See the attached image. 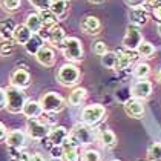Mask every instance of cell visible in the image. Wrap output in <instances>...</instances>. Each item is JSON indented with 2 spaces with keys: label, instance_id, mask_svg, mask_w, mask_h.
Segmentation results:
<instances>
[{
  "label": "cell",
  "instance_id": "26",
  "mask_svg": "<svg viewBox=\"0 0 161 161\" xmlns=\"http://www.w3.org/2000/svg\"><path fill=\"white\" fill-rule=\"evenodd\" d=\"M25 25L28 26V29H29L32 34H38V32L43 29V23H42V20H40V15L36 13L29 14V15L26 17Z\"/></svg>",
  "mask_w": 161,
  "mask_h": 161
},
{
  "label": "cell",
  "instance_id": "27",
  "mask_svg": "<svg viewBox=\"0 0 161 161\" xmlns=\"http://www.w3.org/2000/svg\"><path fill=\"white\" fill-rule=\"evenodd\" d=\"M38 15H40V20L43 23V28L46 29H51L52 26L58 25V19L51 13V9H45V11H38Z\"/></svg>",
  "mask_w": 161,
  "mask_h": 161
},
{
  "label": "cell",
  "instance_id": "22",
  "mask_svg": "<svg viewBox=\"0 0 161 161\" xmlns=\"http://www.w3.org/2000/svg\"><path fill=\"white\" fill-rule=\"evenodd\" d=\"M31 37H32V32L28 29V26L26 25H17L15 31H14V36H13V40L15 43H20V45L25 46L26 43H28V40Z\"/></svg>",
  "mask_w": 161,
  "mask_h": 161
},
{
  "label": "cell",
  "instance_id": "39",
  "mask_svg": "<svg viewBox=\"0 0 161 161\" xmlns=\"http://www.w3.org/2000/svg\"><path fill=\"white\" fill-rule=\"evenodd\" d=\"M80 155H78V149H71V150H64L63 152L62 161H78Z\"/></svg>",
  "mask_w": 161,
  "mask_h": 161
},
{
  "label": "cell",
  "instance_id": "40",
  "mask_svg": "<svg viewBox=\"0 0 161 161\" xmlns=\"http://www.w3.org/2000/svg\"><path fill=\"white\" fill-rule=\"evenodd\" d=\"M9 161H31V155L29 153H26V152H19L17 155H14V157H9Z\"/></svg>",
  "mask_w": 161,
  "mask_h": 161
},
{
  "label": "cell",
  "instance_id": "50",
  "mask_svg": "<svg viewBox=\"0 0 161 161\" xmlns=\"http://www.w3.org/2000/svg\"><path fill=\"white\" fill-rule=\"evenodd\" d=\"M111 161H121V160H118V158H114V160H111Z\"/></svg>",
  "mask_w": 161,
  "mask_h": 161
},
{
  "label": "cell",
  "instance_id": "46",
  "mask_svg": "<svg viewBox=\"0 0 161 161\" xmlns=\"http://www.w3.org/2000/svg\"><path fill=\"white\" fill-rule=\"evenodd\" d=\"M31 161H46V160H45V157L42 153H32L31 155Z\"/></svg>",
  "mask_w": 161,
  "mask_h": 161
},
{
  "label": "cell",
  "instance_id": "47",
  "mask_svg": "<svg viewBox=\"0 0 161 161\" xmlns=\"http://www.w3.org/2000/svg\"><path fill=\"white\" fill-rule=\"evenodd\" d=\"M157 80L161 83V66L158 68V71H157Z\"/></svg>",
  "mask_w": 161,
  "mask_h": 161
},
{
  "label": "cell",
  "instance_id": "23",
  "mask_svg": "<svg viewBox=\"0 0 161 161\" xmlns=\"http://www.w3.org/2000/svg\"><path fill=\"white\" fill-rule=\"evenodd\" d=\"M98 140H100V143L103 144V147H106V149H114L117 146V136L109 129H103L98 134Z\"/></svg>",
  "mask_w": 161,
  "mask_h": 161
},
{
  "label": "cell",
  "instance_id": "12",
  "mask_svg": "<svg viewBox=\"0 0 161 161\" xmlns=\"http://www.w3.org/2000/svg\"><path fill=\"white\" fill-rule=\"evenodd\" d=\"M117 55H118V62H117V66L115 69L117 71H124V69H129L130 64L136 60L138 54L136 51H126V49H120V51H115Z\"/></svg>",
  "mask_w": 161,
  "mask_h": 161
},
{
  "label": "cell",
  "instance_id": "53",
  "mask_svg": "<svg viewBox=\"0 0 161 161\" xmlns=\"http://www.w3.org/2000/svg\"><path fill=\"white\" fill-rule=\"evenodd\" d=\"M0 38H2V37H0Z\"/></svg>",
  "mask_w": 161,
  "mask_h": 161
},
{
  "label": "cell",
  "instance_id": "32",
  "mask_svg": "<svg viewBox=\"0 0 161 161\" xmlns=\"http://www.w3.org/2000/svg\"><path fill=\"white\" fill-rule=\"evenodd\" d=\"M134 75H135L136 78L140 80V78H147L149 75H150V66H149L147 63H138L135 66V69H134Z\"/></svg>",
  "mask_w": 161,
  "mask_h": 161
},
{
  "label": "cell",
  "instance_id": "15",
  "mask_svg": "<svg viewBox=\"0 0 161 161\" xmlns=\"http://www.w3.org/2000/svg\"><path fill=\"white\" fill-rule=\"evenodd\" d=\"M149 20V13L147 9H144L143 6L141 8H132L129 11V22L130 25H135V26H144L147 23Z\"/></svg>",
  "mask_w": 161,
  "mask_h": 161
},
{
  "label": "cell",
  "instance_id": "41",
  "mask_svg": "<svg viewBox=\"0 0 161 161\" xmlns=\"http://www.w3.org/2000/svg\"><path fill=\"white\" fill-rule=\"evenodd\" d=\"M49 152H51V157H52V158H62L64 149H63V146H54Z\"/></svg>",
  "mask_w": 161,
  "mask_h": 161
},
{
  "label": "cell",
  "instance_id": "45",
  "mask_svg": "<svg viewBox=\"0 0 161 161\" xmlns=\"http://www.w3.org/2000/svg\"><path fill=\"white\" fill-rule=\"evenodd\" d=\"M6 135H8V130H6L5 124L0 121V141H2V140H6Z\"/></svg>",
  "mask_w": 161,
  "mask_h": 161
},
{
  "label": "cell",
  "instance_id": "3",
  "mask_svg": "<svg viewBox=\"0 0 161 161\" xmlns=\"http://www.w3.org/2000/svg\"><path fill=\"white\" fill-rule=\"evenodd\" d=\"M106 117V109L103 104H98V103H94V104H89L86 106L83 112H81V123L87 124L91 127H95L98 126L103 118Z\"/></svg>",
  "mask_w": 161,
  "mask_h": 161
},
{
  "label": "cell",
  "instance_id": "38",
  "mask_svg": "<svg viewBox=\"0 0 161 161\" xmlns=\"http://www.w3.org/2000/svg\"><path fill=\"white\" fill-rule=\"evenodd\" d=\"M92 51H94V54H97L98 57H101V55H104L108 52V46H106V43L103 40H98V42H95L92 45Z\"/></svg>",
  "mask_w": 161,
  "mask_h": 161
},
{
  "label": "cell",
  "instance_id": "49",
  "mask_svg": "<svg viewBox=\"0 0 161 161\" xmlns=\"http://www.w3.org/2000/svg\"><path fill=\"white\" fill-rule=\"evenodd\" d=\"M157 31H158V34H160V37H161V23H158V26H157Z\"/></svg>",
  "mask_w": 161,
  "mask_h": 161
},
{
  "label": "cell",
  "instance_id": "51",
  "mask_svg": "<svg viewBox=\"0 0 161 161\" xmlns=\"http://www.w3.org/2000/svg\"><path fill=\"white\" fill-rule=\"evenodd\" d=\"M66 2H69V0H66Z\"/></svg>",
  "mask_w": 161,
  "mask_h": 161
},
{
  "label": "cell",
  "instance_id": "28",
  "mask_svg": "<svg viewBox=\"0 0 161 161\" xmlns=\"http://www.w3.org/2000/svg\"><path fill=\"white\" fill-rule=\"evenodd\" d=\"M136 54H138V57H143V58H150V57L155 54V46H153L150 42L143 40V42L140 43V46L136 48Z\"/></svg>",
  "mask_w": 161,
  "mask_h": 161
},
{
  "label": "cell",
  "instance_id": "4",
  "mask_svg": "<svg viewBox=\"0 0 161 161\" xmlns=\"http://www.w3.org/2000/svg\"><path fill=\"white\" fill-rule=\"evenodd\" d=\"M80 80V69L75 66L74 63H64L60 66L58 72H57V81L62 86H75Z\"/></svg>",
  "mask_w": 161,
  "mask_h": 161
},
{
  "label": "cell",
  "instance_id": "30",
  "mask_svg": "<svg viewBox=\"0 0 161 161\" xmlns=\"http://www.w3.org/2000/svg\"><path fill=\"white\" fill-rule=\"evenodd\" d=\"M14 48H15V42L13 38L9 40H0V55L2 57H9L14 52Z\"/></svg>",
  "mask_w": 161,
  "mask_h": 161
},
{
  "label": "cell",
  "instance_id": "13",
  "mask_svg": "<svg viewBox=\"0 0 161 161\" xmlns=\"http://www.w3.org/2000/svg\"><path fill=\"white\" fill-rule=\"evenodd\" d=\"M80 26H81V31L85 34H87V36H97L101 31V22L98 20V17H95V15H86L81 20Z\"/></svg>",
  "mask_w": 161,
  "mask_h": 161
},
{
  "label": "cell",
  "instance_id": "17",
  "mask_svg": "<svg viewBox=\"0 0 161 161\" xmlns=\"http://www.w3.org/2000/svg\"><path fill=\"white\" fill-rule=\"evenodd\" d=\"M68 135H69V130L64 126H54L48 134V138L52 141L54 146H62L63 141L68 138Z\"/></svg>",
  "mask_w": 161,
  "mask_h": 161
},
{
  "label": "cell",
  "instance_id": "7",
  "mask_svg": "<svg viewBox=\"0 0 161 161\" xmlns=\"http://www.w3.org/2000/svg\"><path fill=\"white\" fill-rule=\"evenodd\" d=\"M71 134L75 136V140L78 141V144H80V147L83 146H89V144H92L94 143V132L91 130V126H87L85 123H78L75 124L74 127H72V130H71Z\"/></svg>",
  "mask_w": 161,
  "mask_h": 161
},
{
  "label": "cell",
  "instance_id": "42",
  "mask_svg": "<svg viewBox=\"0 0 161 161\" xmlns=\"http://www.w3.org/2000/svg\"><path fill=\"white\" fill-rule=\"evenodd\" d=\"M161 6V0H147L146 2V5L143 6L144 9H157V8H160Z\"/></svg>",
  "mask_w": 161,
  "mask_h": 161
},
{
  "label": "cell",
  "instance_id": "14",
  "mask_svg": "<svg viewBox=\"0 0 161 161\" xmlns=\"http://www.w3.org/2000/svg\"><path fill=\"white\" fill-rule=\"evenodd\" d=\"M36 58H37V62L40 63L42 66L51 68V66H54V63H55V52H54V49H52L51 46L43 45V46L40 48V51L37 52Z\"/></svg>",
  "mask_w": 161,
  "mask_h": 161
},
{
  "label": "cell",
  "instance_id": "19",
  "mask_svg": "<svg viewBox=\"0 0 161 161\" xmlns=\"http://www.w3.org/2000/svg\"><path fill=\"white\" fill-rule=\"evenodd\" d=\"M25 132L23 130H19V129H15V130H11L8 135H6V144H8V147H23L25 146Z\"/></svg>",
  "mask_w": 161,
  "mask_h": 161
},
{
  "label": "cell",
  "instance_id": "20",
  "mask_svg": "<svg viewBox=\"0 0 161 161\" xmlns=\"http://www.w3.org/2000/svg\"><path fill=\"white\" fill-rule=\"evenodd\" d=\"M15 28H17V25L14 23L13 19H2L0 20V37L3 40L13 38Z\"/></svg>",
  "mask_w": 161,
  "mask_h": 161
},
{
  "label": "cell",
  "instance_id": "2",
  "mask_svg": "<svg viewBox=\"0 0 161 161\" xmlns=\"http://www.w3.org/2000/svg\"><path fill=\"white\" fill-rule=\"evenodd\" d=\"M5 91H6V109H8V112H11V114H22L23 106L28 101L25 91L20 89V87L13 86V85L8 86Z\"/></svg>",
  "mask_w": 161,
  "mask_h": 161
},
{
  "label": "cell",
  "instance_id": "48",
  "mask_svg": "<svg viewBox=\"0 0 161 161\" xmlns=\"http://www.w3.org/2000/svg\"><path fill=\"white\" fill-rule=\"evenodd\" d=\"M89 2H91V3H103L104 0H89Z\"/></svg>",
  "mask_w": 161,
  "mask_h": 161
},
{
  "label": "cell",
  "instance_id": "21",
  "mask_svg": "<svg viewBox=\"0 0 161 161\" xmlns=\"http://www.w3.org/2000/svg\"><path fill=\"white\" fill-rule=\"evenodd\" d=\"M49 9L58 20H63L68 15V2L66 0H52Z\"/></svg>",
  "mask_w": 161,
  "mask_h": 161
},
{
  "label": "cell",
  "instance_id": "9",
  "mask_svg": "<svg viewBox=\"0 0 161 161\" xmlns=\"http://www.w3.org/2000/svg\"><path fill=\"white\" fill-rule=\"evenodd\" d=\"M152 83L149 81L147 78H140L138 81H135L132 86H130V95L134 98H138V100H147L152 94Z\"/></svg>",
  "mask_w": 161,
  "mask_h": 161
},
{
  "label": "cell",
  "instance_id": "16",
  "mask_svg": "<svg viewBox=\"0 0 161 161\" xmlns=\"http://www.w3.org/2000/svg\"><path fill=\"white\" fill-rule=\"evenodd\" d=\"M64 38H66V31H64V28L60 25H55L52 26L49 29V37H48V42H49L52 46H55V48H58V49H62V45L63 42H64Z\"/></svg>",
  "mask_w": 161,
  "mask_h": 161
},
{
  "label": "cell",
  "instance_id": "34",
  "mask_svg": "<svg viewBox=\"0 0 161 161\" xmlns=\"http://www.w3.org/2000/svg\"><path fill=\"white\" fill-rule=\"evenodd\" d=\"M81 161H101V155L95 149H87L81 153Z\"/></svg>",
  "mask_w": 161,
  "mask_h": 161
},
{
  "label": "cell",
  "instance_id": "5",
  "mask_svg": "<svg viewBox=\"0 0 161 161\" xmlns=\"http://www.w3.org/2000/svg\"><path fill=\"white\" fill-rule=\"evenodd\" d=\"M40 104H42V108H43V111L45 112H54V114L63 111L64 106H66V103H64L63 97L60 95V94L54 92V91L43 94L42 98H40Z\"/></svg>",
  "mask_w": 161,
  "mask_h": 161
},
{
  "label": "cell",
  "instance_id": "37",
  "mask_svg": "<svg viewBox=\"0 0 161 161\" xmlns=\"http://www.w3.org/2000/svg\"><path fill=\"white\" fill-rule=\"evenodd\" d=\"M37 11H45V9H49L51 2L52 0H28Z\"/></svg>",
  "mask_w": 161,
  "mask_h": 161
},
{
  "label": "cell",
  "instance_id": "29",
  "mask_svg": "<svg viewBox=\"0 0 161 161\" xmlns=\"http://www.w3.org/2000/svg\"><path fill=\"white\" fill-rule=\"evenodd\" d=\"M100 62H101V66H104L108 69H115L117 62H118V55H117V52L108 51L104 55L100 57Z\"/></svg>",
  "mask_w": 161,
  "mask_h": 161
},
{
  "label": "cell",
  "instance_id": "31",
  "mask_svg": "<svg viewBox=\"0 0 161 161\" xmlns=\"http://www.w3.org/2000/svg\"><path fill=\"white\" fill-rule=\"evenodd\" d=\"M147 160L149 161H161V141L152 143L147 149Z\"/></svg>",
  "mask_w": 161,
  "mask_h": 161
},
{
  "label": "cell",
  "instance_id": "24",
  "mask_svg": "<svg viewBox=\"0 0 161 161\" xmlns=\"http://www.w3.org/2000/svg\"><path fill=\"white\" fill-rule=\"evenodd\" d=\"M86 95H87V91L85 87H75L74 91L69 94V97H68V103L71 106H80L85 101Z\"/></svg>",
  "mask_w": 161,
  "mask_h": 161
},
{
  "label": "cell",
  "instance_id": "33",
  "mask_svg": "<svg viewBox=\"0 0 161 161\" xmlns=\"http://www.w3.org/2000/svg\"><path fill=\"white\" fill-rule=\"evenodd\" d=\"M0 5H2V8H3L5 11L14 13V11H17V9L20 8L22 0H0Z\"/></svg>",
  "mask_w": 161,
  "mask_h": 161
},
{
  "label": "cell",
  "instance_id": "6",
  "mask_svg": "<svg viewBox=\"0 0 161 161\" xmlns=\"http://www.w3.org/2000/svg\"><path fill=\"white\" fill-rule=\"evenodd\" d=\"M143 42V36H141V31L140 28L135 25H129L126 28V34H124L123 40H121V45H123V49L126 51H136V48L140 46V43Z\"/></svg>",
  "mask_w": 161,
  "mask_h": 161
},
{
  "label": "cell",
  "instance_id": "43",
  "mask_svg": "<svg viewBox=\"0 0 161 161\" xmlns=\"http://www.w3.org/2000/svg\"><path fill=\"white\" fill-rule=\"evenodd\" d=\"M147 0H126V3L130 6V8H141L146 5Z\"/></svg>",
  "mask_w": 161,
  "mask_h": 161
},
{
  "label": "cell",
  "instance_id": "10",
  "mask_svg": "<svg viewBox=\"0 0 161 161\" xmlns=\"http://www.w3.org/2000/svg\"><path fill=\"white\" fill-rule=\"evenodd\" d=\"M124 112L127 117L130 118H141L143 114H144V103L143 100H138V98H129L124 101Z\"/></svg>",
  "mask_w": 161,
  "mask_h": 161
},
{
  "label": "cell",
  "instance_id": "25",
  "mask_svg": "<svg viewBox=\"0 0 161 161\" xmlns=\"http://www.w3.org/2000/svg\"><path fill=\"white\" fill-rule=\"evenodd\" d=\"M42 46H43V38L38 34H32V37L29 38L28 43L25 45V49L29 55H37V52L40 51Z\"/></svg>",
  "mask_w": 161,
  "mask_h": 161
},
{
  "label": "cell",
  "instance_id": "18",
  "mask_svg": "<svg viewBox=\"0 0 161 161\" xmlns=\"http://www.w3.org/2000/svg\"><path fill=\"white\" fill-rule=\"evenodd\" d=\"M43 112V108L40 104V101H36V100H28L23 106V111L22 114L25 115L26 118H38Z\"/></svg>",
  "mask_w": 161,
  "mask_h": 161
},
{
  "label": "cell",
  "instance_id": "35",
  "mask_svg": "<svg viewBox=\"0 0 161 161\" xmlns=\"http://www.w3.org/2000/svg\"><path fill=\"white\" fill-rule=\"evenodd\" d=\"M38 120L42 121L43 124H46V126H54V124L57 123V118H55V114L54 112H42V115L38 117Z\"/></svg>",
  "mask_w": 161,
  "mask_h": 161
},
{
  "label": "cell",
  "instance_id": "1",
  "mask_svg": "<svg viewBox=\"0 0 161 161\" xmlns=\"http://www.w3.org/2000/svg\"><path fill=\"white\" fill-rule=\"evenodd\" d=\"M63 57L69 63H80L85 58V51H83V43L77 37H66L62 45Z\"/></svg>",
  "mask_w": 161,
  "mask_h": 161
},
{
  "label": "cell",
  "instance_id": "44",
  "mask_svg": "<svg viewBox=\"0 0 161 161\" xmlns=\"http://www.w3.org/2000/svg\"><path fill=\"white\" fill-rule=\"evenodd\" d=\"M6 109V91L0 87V111Z\"/></svg>",
  "mask_w": 161,
  "mask_h": 161
},
{
  "label": "cell",
  "instance_id": "8",
  "mask_svg": "<svg viewBox=\"0 0 161 161\" xmlns=\"http://www.w3.org/2000/svg\"><path fill=\"white\" fill-rule=\"evenodd\" d=\"M49 126L43 124L38 118H28L26 121V132L32 140H43L49 134Z\"/></svg>",
  "mask_w": 161,
  "mask_h": 161
},
{
  "label": "cell",
  "instance_id": "11",
  "mask_svg": "<svg viewBox=\"0 0 161 161\" xmlns=\"http://www.w3.org/2000/svg\"><path fill=\"white\" fill-rule=\"evenodd\" d=\"M9 81H11L13 86L20 87V89H26L31 85V75L23 68H15L13 71V74H11V77H9Z\"/></svg>",
  "mask_w": 161,
  "mask_h": 161
},
{
  "label": "cell",
  "instance_id": "36",
  "mask_svg": "<svg viewBox=\"0 0 161 161\" xmlns=\"http://www.w3.org/2000/svg\"><path fill=\"white\" fill-rule=\"evenodd\" d=\"M62 146H63V149H64V150H71V149H78V147H80L78 141L75 140V136L72 135L71 132H69V135H68V138H66V140L63 141V144H62Z\"/></svg>",
  "mask_w": 161,
  "mask_h": 161
},
{
  "label": "cell",
  "instance_id": "52",
  "mask_svg": "<svg viewBox=\"0 0 161 161\" xmlns=\"http://www.w3.org/2000/svg\"><path fill=\"white\" fill-rule=\"evenodd\" d=\"M140 161H143V160H140Z\"/></svg>",
  "mask_w": 161,
  "mask_h": 161
}]
</instances>
